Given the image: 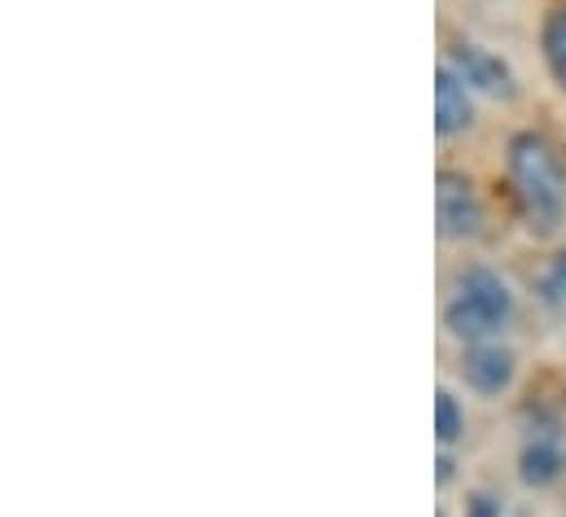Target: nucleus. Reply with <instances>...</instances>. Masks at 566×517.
<instances>
[{
	"mask_svg": "<svg viewBox=\"0 0 566 517\" xmlns=\"http://www.w3.org/2000/svg\"><path fill=\"white\" fill-rule=\"evenodd\" d=\"M541 49L549 62V75L558 80V88L566 93V9H554L541 27Z\"/></svg>",
	"mask_w": 566,
	"mask_h": 517,
	"instance_id": "nucleus-8",
	"label": "nucleus"
},
{
	"mask_svg": "<svg viewBox=\"0 0 566 517\" xmlns=\"http://www.w3.org/2000/svg\"><path fill=\"white\" fill-rule=\"evenodd\" d=\"M461 434H465V412H461V403H457L452 390H439V394H434V439L448 447V443H457Z\"/></svg>",
	"mask_w": 566,
	"mask_h": 517,
	"instance_id": "nucleus-9",
	"label": "nucleus"
},
{
	"mask_svg": "<svg viewBox=\"0 0 566 517\" xmlns=\"http://www.w3.org/2000/svg\"><path fill=\"white\" fill-rule=\"evenodd\" d=\"M541 298H545L558 316H566V251L545 267V276H541Z\"/></svg>",
	"mask_w": 566,
	"mask_h": 517,
	"instance_id": "nucleus-10",
	"label": "nucleus"
},
{
	"mask_svg": "<svg viewBox=\"0 0 566 517\" xmlns=\"http://www.w3.org/2000/svg\"><path fill=\"white\" fill-rule=\"evenodd\" d=\"M461 378L479 394H505L518 378V356H514V347L492 342V338L488 342H470L465 356H461Z\"/></svg>",
	"mask_w": 566,
	"mask_h": 517,
	"instance_id": "nucleus-5",
	"label": "nucleus"
},
{
	"mask_svg": "<svg viewBox=\"0 0 566 517\" xmlns=\"http://www.w3.org/2000/svg\"><path fill=\"white\" fill-rule=\"evenodd\" d=\"M563 474V443L558 434H532L518 452V478L527 487H549Z\"/></svg>",
	"mask_w": 566,
	"mask_h": 517,
	"instance_id": "nucleus-7",
	"label": "nucleus"
},
{
	"mask_svg": "<svg viewBox=\"0 0 566 517\" xmlns=\"http://www.w3.org/2000/svg\"><path fill=\"white\" fill-rule=\"evenodd\" d=\"M470 124H474V93L448 62H439V71H434V136L452 140Z\"/></svg>",
	"mask_w": 566,
	"mask_h": 517,
	"instance_id": "nucleus-6",
	"label": "nucleus"
},
{
	"mask_svg": "<svg viewBox=\"0 0 566 517\" xmlns=\"http://www.w3.org/2000/svg\"><path fill=\"white\" fill-rule=\"evenodd\" d=\"M448 66L465 80L470 93L501 97V102L518 97V80H514V71H510V62L496 57L492 49H483V44H457L452 57H448Z\"/></svg>",
	"mask_w": 566,
	"mask_h": 517,
	"instance_id": "nucleus-4",
	"label": "nucleus"
},
{
	"mask_svg": "<svg viewBox=\"0 0 566 517\" xmlns=\"http://www.w3.org/2000/svg\"><path fill=\"white\" fill-rule=\"evenodd\" d=\"M510 180L527 233L554 238L566 220V162L541 131H518L510 140Z\"/></svg>",
	"mask_w": 566,
	"mask_h": 517,
	"instance_id": "nucleus-1",
	"label": "nucleus"
},
{
	"mask_svg": "<svg viewBox=\"0 0 566 517\" xmlns=\"http://www.w3.org/2000/svg\"><path fill=\"white\" fill-rule=\"evenodd\" d=\"M514 316V294L501 281V272L474 263L457 276L452 298L443 307V325L461 338V342H488L492 334H501Z\"/></svg>",
	"mask_w": 566,
	"mask_h": 517,
	"instance_id": "nucleus-2",
	"label": "nucleus"
},
{
	"mask_svg": "<svg viewBox=\"0 0 566 517\" xmlns=\"http://www.w3.org/2000/svg\"><path fill=\"white\" fill-rule=\"evenodd\" d=\"M434 224H439L443 242H470V238L483 233L488 211H483V198H479L470 176L439 171V180H434Z\"/></svg>",
	"mask_w": 566,
	"mask_h": 517,
	"instance_id": "nucleus-3",
	"label": "nucleus"
},
{
	"mask_svg": "<svg viewBox=\"0 0 566 517\" xmlns=\"http://www.w3.org/2000/svg\"><path fill=\"white\" fill-rule=\"evenodd\" d=\"M448 478H452V461H448V456H439V487H443Z\"/></svg>",
	"mask_w": 566,
	"mask_h": 517,
	"instance_id": "nucleus-12",
	"label": "nucleus"
},
{
	"mask_svg": "<svg viewBox=\"0 0 566 517\" xmlns=\"http://www.w3.org/2000/svg\"><path fill=\"white\" fill-rule=\"evenodd\" d=\"M501 514H505L501 496H492V492H474V496L465 500V514L461 517H501Z\"/></svg>",
	"mask_w": 566,
	"mask_h": 517,
	"instance_id": "nucleus-11",
	"label": "nucleus"
}]
</instances>
